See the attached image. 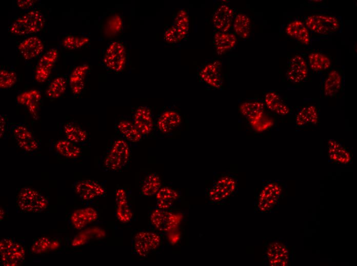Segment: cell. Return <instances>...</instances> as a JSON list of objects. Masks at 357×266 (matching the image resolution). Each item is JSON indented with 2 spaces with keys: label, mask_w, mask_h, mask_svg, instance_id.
<instances>
[{
  "label": "cell",
  "mask_w": 357,
  "mask_h": 266,
  "mask_svg": "<svg viewBox=\"0 0 357 266\" xmlns=\"http://www.w3.org/2000/svg\"><path fill=\"white\" fill-rule=\"evenodd\" d=\"M283 194V188L280 183L277 181L266 182L256 195V211L266 213L273 210L278 206Z\"/></svg>",
  "instance_id": "6da1fadb"
},
{
  "label": "cell",
  "mask_w": 357,
  "mask_h": 266,
  "mask_svg": "<svg viewBox=\"0 0 357 266\" xmlns=\"http://www.w3.org/2000/svg\"><path fill=\"white\" fill-rule=\"evenodd\" d=\"M130 148L128 142L123 138L113 140L104 158L105 168L111 171L123 168L128 163L130 157Z\"/></svg>",
  "instance_id": "7a4b0ae2"
},
{
  "label": "cell",
  "mask_w": 357,
  "mask_h": 266,
  "mask_svg": "<svg viewBox=\"0 0 357 266\" xmlns=\"http://www.w3.org/2000/svg\"><path fill=\"white\" fill-rule=\"evenodd\" d=\"M45 24L43 14L37 10L27 12L13 22L10 32L16 35H24L38 32Z\"/></svg>",
  "instance_id": "3957f363"
},
{
  "label": "cell",
  "mask_w": 357,
  "mask_h": 266,
  "mask_svg": "<svg viewBox=\"0 0 357 266\" xmlns=\"http://www.w3.org/2000/svg\"><path fill=\"white\" fill-rule=\"evenodd\" d=\"M16 202L18 207L24 212L38 213L45 210L49 204L47 198L35 189L24 187L19 192Z\"/></svg>",
  "instance_id": "277c9868"
},
{
  "label": "cell",
  "mask_w": 357,
  "mask_h": 266,
  "mask_svg": "<svg viewBox=\"0 0 357 266\" xmlns=\"http://www.w3.org/2000/svg\"><path fill=\"white\" fill-rule=\"evenodd\" d=\"M305 25L309 31L322 35H328L338 32L341 26L337 17L324 14L308 16L305 19Z\"/></svg>",
  "instance_id": "5b68a950"
},
{
  "label": "cell",
  "mask_w": 357,
  "mask_h": 266,
  "mask_svg": "<svg viewBox=\"0 0 357 266\" xmlns=\"http://www.w3.org/2000/svg\"><path fill=\"white\" fill-rule=\"evenodd\" d=\"M237 188V181L231 175H224L219 178L208 190L207 195L214 203L223 202L230 197Z\"/></svg>",
  "instance_id": "8992f818"
},
{
  "label": "cell",
  "mask_w": 357,
  "mask_h": 266,
  "mask_svg": "<svg viewBox=\"0 0 357 266\" xmlns=\"http://www.w3.org/2000/svg\"><path fill=\"white\" fill-rule=\"evenodd\" d=\"M1 261L7 266H15L21 264L25 257L23 246L11 238H5L0 242Z\"/></svg>",
  "instance_id": "52a82bcc"
},
{
  "label": "cell",
  "mask_w": 357,
  "mask_h": 266,
  "mask_svg": "<svg viewBox=\"0 0 357 266\" xmlns=\"http://www.w3.org/2000/svg\"><path fill=\"white\" fill-rule=\"evenodd\" d=\"M182 218V216L180 214L159 208L154 210L150 217L151 223L154 227L163 233H170L174 231Z\"/></svg>",
  "instance_id": "ba28073f"
},
{
  "label": "cell",
  "mask_w": 357,
  "mask_h": 266,
  "mask_svg": "<svg viewBox=\"0 0 357 266\" xmlns=\"http://www.w3.org/2000/svg\"><path fill=\"white\" fill-rule=\"evenodd\" d=\"M10 135L17 145L27 152H33L39 147V143L30 128L23 123L12 124L10 128Z\"/></svg>",
  "instance_id": "9c48e42d"
},
{
  "label": "cell",
  "mask_w": 357,
  "mask_h": 266,
  "mask_svg": "<svg viewBox=\"0 0 357 266\" xmlns=\"http://www.w3.org/2000/svg\"><path fill=\"white\" fill-rule=\"evenodd\" d=\"M161 242L160 236L152 232L142 231L134 237L135 252L140 256L145 257L158 248Z\"/></svg>",
  "instance_id": "30bf717a"
},
{
  "label": "cell",
  "mask_w": 357,
  "mask_h": 266,
  "mask_svg": "<svg viewBox=\"0 0 357 266\" xmlns=\"http://www.w3.org/2000/svg\"><path fill=\"white\" fill-rule=\"evenodd\" d=\"M265 256L269 265L272 266H286L290 260L287 246L278 241L272 242L268 246Z\"/></svg>",
  "instance_id": "8fae6325"
},
{
  "label": "cell",
  "mask_w": 357,
  "mask_h": 266,
  "mask_svg": "<svg viewBox=\"0 0 357 266\" xmlns=\"http://www.w3.org/2000/svg\"><path fill=\"white\" fill-rule=\"evenodd\" d=\"M73 189L75 194L84 201L94 199L105 193L103 186L91 180H81L75 182Z\"/></svg>",
  "instance_id": "7c38bea8"
},
{
  "label": "cell",
  "mask_w": 357,
  "mask_h": 266,
  "mask_svg": "<svg viewBox=\"0 0 357 266\" xmlns=\"http://www.w3.org/2000/svg\"><path fill=\"white\" fill-rule=\"evenodd\" d=\"M189 29V18L186 11L180 10L172 25L165 32V39L169 42H176L186 35Z\"/></svg>",
  "instance_id": "4fadbf2b"
},
{
  "label": "cell",
  "mask_w": 357,
  "mask_h": 266,
  "mask_svg": "<svg viewBox=\"0 0 357 266\" xmlns=\"http://www.w3.org/2000/svg\"><path fill=\"white\" fill-rule=\"evenodd\" d=\"M57 58L58 51L55 48L50 49L40 58L34 73L37 82L44 83L49 78Z\"/></svg>",
  "instance_id": "5bb4252c"
},
{
  "label": "cell",
  "mask_w": 357,
  "mask_h": 266,
  "mask_svg": "<svg viewBox=\"0 0 357 266\" xmlns=\"http://www.w3.org/2000/svg\"><path fill=\"white\" fill-rule=\"evenodd\" d=\"M125 51L124 46L118 41L112 42L108 47L104 58L106 66L109 69L118 72L125 64Z\"/></svg>",
  "instance_id": "9a60e30c"
},
{
  "label": "cell",
  "mask_w": 357,
  "mask_h": 266,
  "mask_svg": "<svg viewBox=\"0 0 357 266\" xmlns=\"http://www.w3.org/2000/svg\"><path fill=\"white\" fill-rule=\"evenodd\" d=\"M234 11L226 4L220 5L215 10L212 16V24L217 31L227 32L234 19Z\"/></svg>",
  "instance_id": "2e32d148"
},
{
  "label": "cell",
  "mask_w": 357,
  "mask_h": 266,
  "mask_svg": "<svg viewBox=\"0 0 357 266\" xmlns=\"http://www.w3.org/2000/svg\"><path fill=\"white\" fill-rule=\"evenodd\" d=\"M308 76V67L304 58L295 55L290 59L286 72L287 79L294 83L303 82Z\"/></svg>",
  "instance_id": "e0dca14e"
},
{
  "label": "cell",
  "mask_w": 357,
  "mask_h": 266,
  "mask_svg": "<svg viewBox=\"0 0 357 266\" xmlns=\"http://www.w3.org/2000/svg\"><path fill=\"white\" fill-rule=\"evenodd\" d=\"M132 122L143 137L149 135L153 129L151 111L146 106H141L135 112Z\"/></svg>",
  "instance_id": "ac0fdd59"
},
{
  "label": "cell",
  "mask_w": 357,
  "mask_h": 266,
  "mask_svg": "<svg viewBox=\"0 0 357 266\" xmlns=\"http://www.w3.org/2000/svg\"><path fill=\"white\" fill-rule=\"evenodd\" d=\"M41 100V93L36 90L24 92L18 95L16 98L17 102L26 106L34 119H37L39 117Z\"/></svg>",
  "instance_id": "d6986e66"
},
{
  "label": "cell",
  "mask_w": 357,
  "mask_h": 266,
  "mask_svg": "<svg viewBox=\"0 0 357 266\" xmlns=\"http://www.w3.org/2000/svg\"><path fill=\"white\" fill-rule=\"evenodd\" d=\"M221 68V63L219 61L209 63L201 70L200 76L207 84L215 88H220L223 83Z\"/></svg>",
  "instance_id": "ffe728a7"
},
{
  "label": "cell",
  "mask_w": 357,
  "mask_h": 266,
  "mask_svg": "<svg viewBox=\"0 0 357 266\" xmlns=\"http://www.w3.org/2000/svg\"><path fill=\"white\" fill-rule=\"evenodd\" d=\"M44 49L43 41L36 36L26 38L18 46V50L22 57L26 60L33 59L42 53Z\"/></svg>",
  "instance_id": "44dd1931"
},
{
  "label": "cell",
  "mask_w": 357,
  "mask_h": 266,
  "mask_svg": "<svg viewBox=\"0 0 357 266\" xmlns=\"http://www.w3.org/2000/svg\"><path fill=\"white\" fill-rule=\"evenodd\" d=\"M327 145L328 156L331 161L344 165L351 163V154L341 143L334 139H329Z\"/></svg>",
  "instance_id": "7402d4cb"
},
{
  "label": "cell",
  "mask_w": 357,
  "mask_h": 266,
  "mask_svg": "<svg viewBox=\"0 0 357 266\" xmlns=\"http://www.w3.org/2000/svg\"><path fill=\"white\" fill-rule=\"evenodd\" d=\"M97 217L98 214L94 209L85 207L74 211L70 217V220L73 227L80 230L95 221Z\"/></svg>",
  "instance_id": "603a6c76"
},
{
  "label": "cell",
  "mask_w": 357,
  "mask_h": 266,
  "mask_svg": "<svg viewBox=\"0 0 357 266\" xmlns=\"http://www.w3.org/2000/svg\"><path fill=\"white\" fill-rule=\"evenodd\" d=\"M286 34L304 45L310 43L309 32L305 24L300 20H294L288 24L285 30Z\"/></svg>",
  "instance_id": "cb8c5ba5"
},
{
  "label": "cell",
  "mask_w": 357,
  "mask_h": 266,
  "mask_svg": "<svg viewBox=\"0 0 357 266\" xmlns=\"http://www.w3.org/2000/svg\"><path fill=\"white\" fill-rule=\"evenodd\" d=\"M115 201L117 219L124 223L129 222L132 217V213L127 201V193L124 189L116 190Z\"/></svg>",
  "instance_id": "d4e9b609"
},
{
  "label": "cell",
  "mask_w": 357,
  "mask_h": 266,
  "mask_svg": "<svg viewBox=\"0 0 357 266\" xmlns=\"http://www.w3.org/2000/svg\"><path fill=\"white\" fill-rule=\"evenodd\" d=\"M63 132L66 139L78 145L85 144L88 140V134L80 125L73 122L65 123Z\"/></svg>",
  "instance_id": "484cf974"
},
{
  "label": "cell",
  "mask_w": 357,
  "mask_h": 266,
  "mask_svg": "<svg viewBox=\"0 0 357 266\" xmlns=\"http://www.w3.org/2000/svg\"><path fill=\"white\" fill-rule=\"evenodd\" d=\"M241 113L249 122L250 125L256 122L264 115V104L260 101H247L240 107Z\"/></svg>",
  "instance_id": "4316f807"
},
{
  "label": "cell",
  "mask_w": 357,
  "mask_h": 266,
  "mask_svg": "<svg viewBox=\"0 0 357 266\" xmlns=\"http://www.w3.org/2000/svg\"><path fill=\"white\" fill-rule=\"evenodd\" d=\"M181 117L175 111L167 110L163 113L157 121V127L163 133H168L178 127L181 123Z\"/></svg>",
  "instance_id": "83f0119b"
},
{
  "label": "cell",
  "mask_w": 357,
  "mask_h": 266,
  "mask_svg": "<svg viewBox=\"0 0 357 266\" xmlns=\"http://www.w3.org/2000/svg\"><path fill=\"white\" fill-rule=\"evenodd\" d=\"M115 128L121 138L126 141L137 143L143 137L133 122L129 120L118 121L115 125Z\"/></svg>",
  "instance_id": "f1b7e54d"
},
{
  "label": "cell",
  "mask_w": 357,
  "mask_h": 266,
  "mask_svg": "<svg viewBox=\"0 0 357 266\" xmlns=\"http://www.w3.org/2000/svg\"><path fill=\"white\" fill-rule=\"evenodd\" d=\"M236 42V37L233 33L217 31L214 34L213 43L219 55L223 54L233 49Z\"/></svg>",
  "instance_id": "f546056e"
},
{
  "label": "cell",
  "mask_w": 357,
  "mask_h": 266,
  "mask_svg": "<svg viewBox=\"0 0 357 266\" xmlns=\"http://www.w3.org/2000/svg\"><path fill=\"white\" fill-rule=\"evenodd\" d=\"M89 66L82 64L75 67L72 71L69 83L72 93L74 95H79L83 90L85 86V80Z\"/></svg>",
  "instance_id": "4dcf8cb0"
},
{
  "label": "cell",
  "mask_w": 357,
  "mask_h": 266,
  "mask_svg": "<svg viewBox=\"0 0 357 266\" xmlns=\"http://www.w3.org/2000/svg\"><path fill=\"white\" fill-rule=\"evenodd\" d=\"M157 208L169 210L175 204L179 197L178 192L168 187H162L155 194Z\"/></svg>",
  "instance_id": "1f68e13d"
},
{
  "label": "cell",
  "mask_w": 357,
  "mask_h": 266,
  "mask_svg": "<svg viewBox=\"0 0 357 266\" xmlns=\"http://www.w3.org/2000/svg\"><path fill=\"white\" fill-rule=\"evenodd\" d=\"M264 102L270 110L279 115L285 116L290 112L288 106L275 92H268L264 97Z\"/></svg>",
  "instance_id": "d6a6232c"
},
{
  "label": "cell",
  "mask_w": 357,
  "mask_h": 266,
  "mask_svg": "<svg viewBox=\"0 0 357 266\" xmlns=\"http://www.w3.org/2000/svg\"><path fill=\"white\" fill-rule=\"evenodd\" d=\"M318 121V112L316 107L313 105L303 107L295 116V124L300 127L308 124H315Z\"/></svg>",
  "instance_id": "836d02e7"
},
{
  "label": "cell",
  "mask_w": 357,
  "mask_h": 266,
  "mask_svg": "<svg viewBox=\"0 0 357 266\" xmlns=\"http://www.w3.org/2000/svg\"><path fill=\"white\" fill-rule=\"evenodd\" d=\"M57 152L64 157L69 159H75L81 154V149L79 145L67 140H58L55 144Z\"/></svg>",
  "instance_id": "e575fe53"
},
{
  "label": "cell",
  "mask_w": 357,
  "mask_h": 266,
  "mask_svg": "<svg viewBox=\"0 0 357 266\" xmlns=\"http://www.w3.org/2000/svg\"><path fill=\"white\" fill-rule=\"evenodd\" d=\"M162 187L159 176L154 173H150L143 181L141 186V194L145 196L155 195Z\"/></svg>",
  "instance_id": "d590c367"
},
{
  "label": "cell",
  "mask_w": 357,
  "mask_h": 266,
  "mask_svg": "<svg viewBox=\"0 0 357 266\" xmlns=\"http://www.w3.org/2000/svg\"><path fill=\"white\" fill-rule=\"evenodd\" d=\"M342 84V77L336 70L331 71L326 77L324 85V94L327 97L334 96L339 91Z\"/></svg>",
  "instance_id": "8d00e7d4"
},
{
  "label": "cell",
  "mask_w": 357,
  "mask_h": 266,
  "mask_svg": "<svg viewBox=\"0 0 357 266\" xmlns=\"http://www.w3.org/2000/svg\"><path fill=\"white\" fill-rule=\"evenodd\" d=\"M233 27L235 34L243 39L247 38L251 33V20L246 14H237L233 21Z\"/></svg>",
  "instance_id": "74e56055"
},
{
  "label": "cell",
  "mask_w": 357,
  "mask_h": 266,
  "mask_svg": "<svg viewBox=\"0 0 357 266\" xmlns=\"http://www.w3.org/2000/svg\"><path fill=\"white\" fill-rule=\"evenodd\" d=\"M308 60L310 69L316 72L326 70L331 64L330 59L326 55L319 52H312L308 55Z\"/></svg>",
  "instance_id": "f35d334b"
},
{
  "label": "cell",
  "mask_w": 357,
  "mask_h": 266,
  "mask_svg": "<svg viewBox=\"0 0 357 266\" xmlns=\"http://www.w3.org/2000/svg\"><path fill=\"white\" fill-rule=\"evenodd\" d=\"M67 87V81L63 77H57L49 84L46 91L47 97L56 99L62 96L65 92Z\"/></svg>",
  "instance_id": "ab89813d"
},
{
  "label": "cell",
  "mask_w": 357,
  "mask_h": 266,
  "mask_svg": "<svg viewBox=\"0 0 357 266\" xmlns=\"http://www.w3.org/2000/svg\"><path fill=\"white\" fill-rule=\"evenodd\" d=\"M58 244L47 237H41L37 239L33 244L32 251L35 254H42L48 251L49 250L55 249V245Z\"/></svg>",
  "instance_id": "60d3db41"
},
{
  "label": "cell",
  "mask_w": 357,
  "mask_h": 266,
  "mask_svg": "<svg viewBox=\"0 0 357 266\" xmlns=\"http://www.w3.org/2000/svg\"><path fill=\"white\" fill-rule=\"evenodd\" d=\"M17 79V75L13 71L1 69L0 88L1 90L11 88L16 83Z\"/></svg>",
  "instance_id": "b9f144b4"
},
{
  "label": "cell",
  "mask_w": 357,
  "mask_h": 266,
  "mask_svg": "<svg viewBox=\"0 0 357 266\" xmlns=\"http://www.w3.org/2000/svg\"><path fill=\"white\" fill-rule=\"evenodd\" d=\"M88 41L87 38L68 35L64 38L62 43L65 49L74 50L82 47Z\"/></svg>",
  "instance_id": "7bdbcfd3"
},
{
  "label": "cell",
  "mask_w": 357,
  "mask_h": 266,
  "mask_svg": "<svg viewBox=\"0 0 357 266\" xmlns=\"http://www.w3.org/2000/svg\"><path fill=\"white\" fill-rule=\"evenodd\" d=\"M273 124L272 120L264 115L259 120L251 124L252 128L257 131H264Z\"/></svg>",
  "instance_id": "ee69618b"
},
{
  "label": "cell",
  "mask_w": 357,
  "mask_h": 266,
  "mask_svg": "<svg viewBox=\"0 0 357 266\" xmlns=\"http://www.w3.org/2000/svg\"><path fill=\"white\" fill-rule=\"evenodd\" d=\"M36 2V1L33 0H19L17 1L16 4L18 8L26 9L32 7Z\"/></svg>",
  "instance_id": "f6af8a7d"
},
{
  "label": "cell",
  "mask_w": 357,
  "mask_h": 266,
  "mask_svg": "<svg viewBox=\"0 0 357 266\" xmlns=\"http://www.w3.org/2000/svg\"><path fill=\"white\" fill-rule=\"evenodd\" d=\"M7 117L4 115H1L0 117V137L2 139L7 128Z\"/></svg>",
  "instance_id": "bcb514c9"
}]
</instances>
